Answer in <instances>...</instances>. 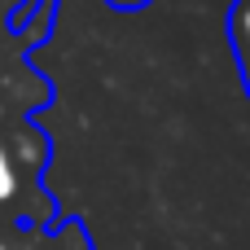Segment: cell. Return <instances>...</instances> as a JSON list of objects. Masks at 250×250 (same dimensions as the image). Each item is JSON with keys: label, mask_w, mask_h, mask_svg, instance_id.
<instances>
[{"label": "cell", "mask_w": 250, "mask_h": 250, "mask_svg": "<svg viewBox=\"0 0 250 250\" xmlns=\"http://www.w3.org/2000/svg\"><path fill=\"white\" fill-rule=\"evenodd\" d=\"M229 40H233V53H237V66H242V83H246V97H250V0L233 4V13H229Z\"/></svg>", "instance_id": "obj_1"}, {"label": "cell", "mask_w": 250, "mask_h": 250, "mask_svg": "<svg viewBox=\"0 0 250 250\" xmlns=\"http://www.w3.org/2000/svg\"><path fill=\"white\" fill-rule=\"evenodd\" d=\"M0 250H13V246H9V242H0Z\"/></svg>", "instance_id": "obj_4"}, {"label": "cell", "mask_w": 250, "mask_h": 250, "mask_svg": "<svg viewBox=\"0 0 250 250\" xmlns=\"http://www.w3.org/2000/svg\"><path fill=\"white\" fill-rule=\"evenodd\" d=\"M44 250H88V242H83V233H79V229H70L62 242H53V246H44Z\"/></svg>", "instance_id": "obj_3"}, {"label": "cell", "mask_w": 250, "mask_h": 250, "mask_svg": "<svg viewBox=\"0 0 250 250\" xmlns=\"http://www.w3.org/2000/svg\"><path fill=\"white\" fill-rule=\"evenodd\" d=\"M119 4H136V0H119Z\"/></svg>", "instance_id": "obj_5"}, {"label": "cell", "mask_w": 250, "mask_h": 250, "mask_svg": "<svg viewBox=\"0 0 250 250\" xmlns=\"http://www.w3.org/2000/svg\"><path fill=\"white\" fill-rule=\"evenodd\" d=\"M26 193V180H22V158L9 149V141L0 136V207H18Z\"/></svg>", "instance_id": "obj_2"}]
</instances>
